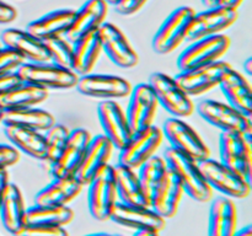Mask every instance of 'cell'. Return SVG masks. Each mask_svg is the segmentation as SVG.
Wrapping results in <instances>:
<instances>
[{
    "label": "cell",
    "mask_w": 252,
    "mask_h": 236,
    "mask_svg": "<svg viewBox=\"0 0 252 236\" xmlns=\"http://www.w3.org/2000/svg\"><path fill=\"white\" fill-rule=\"evenodd\" d=\"M164 159L170 171L180 181L185 193L197 202L211 201L213 197V189L204 179L199 170L198 161L171 147L165 150Z\"/></svg>",
    "instance_id": "6da1fadb"
},
{
    "label": "cell",
    "mask_w": 252,
    "mask_h": 236,
    "mask_svg": "<svg viewBox=\"0 0 252 236\" xmlns=\"http://www.w3.org/2000/svg\"><path fill=\"white\" fill-rule=\"evenodd\" d=\"M22 83L38 86L44 90H69L75 88L79 76L71 69L53 63H26L16 70Z\"/></svg>",
    "instance_id": "7a4b0ae2"
},
{
    "label": "cell",
    "mask_w": 252,
    "mask_h": 236,
    "mask_svg": "<svg viewBox=\"0 0 252 236\" xmlns=\"http://www.w3.org/2000/svg\"><path fill=\"white\" fill-rule=\"evenodd\" d=\"M162 140L164 135L161 128L155 124L145 129L133 132L125 147L120 149L118 164L138 170L157 154Z\"/></svg>",
    "instance_id": "3957f363"
},
{
    "label": "cell",
    "mask_w": 252,
    "mask_h": 236,
    "mask_svg": "<svg viewBox=\"0 0 252 236\" xmlns=\"http://www.w3.org/2000/svg\"><path fill=\"white\" fill-rule=\"evenodd\" d=\"M199 170L212 189H217L229 198L243 199L251 192V182L217 160L198 161Z\"/></svg>",
    "instance_id": "277c9868"
},
{
    "label": "cell",
    "mask_w": 252,
    "mask_h": 236,
    "mask_svg": "<svg viewBox=\"0 0 252 236\" xmlns=\"http://www.w3.org/2000/svg\"><path fill=\"white\" fill-rule=\"evenodd\" d=\"M196 14L191 6H180L166 17L153 37L152 46L159 54H170L187 41L189 22Z\"/></svg>",
    "instance_id": "5b68a950"
},
{
    "label": "cell",
    "mask_w": 252,
    "mask_h": 236,
    "mask_svg": "<svg viewBox=\"0 0 252 236\" xmlns=\"http://www.w3.org/2000/svg\"><path fill=\"white\" fill-rule=\"evenodd\" d=\"M252 135L221 132L219 137L220 162L251 182Z\"/></svg>",
    "instance_id": "8992f818"
},
{
    "label": "cell",
    "mask_w": 252,
    "mask_h": 236,
    "mask_svg": "<svg viewBox=\"0 0 252 236\" xmlns=\"http://www.w3.org/2000/svg\"><path fill=\"white\" fill-rule=\"evenodd\" d=\"M88 187V203L91 216L98 221L110 220L113 208L118 202L112 165L108 164Z\"/></svg>",
    "instance_id": "52a82bcc"
},
{
    "label": "cell",
    "mask_w": 252,
    "mask_h": 236,
    "mask_svg": "<svg viewBox=\"0 0 252 236\" xmlns=\"http://www.w3.org/2000/svg\"><path fill=\"white\" fill-rule=\"evenodd\" d=\"M230 47V38L226 34L204 37L193 41L177 58V66L181 71L197 66L207 65L221 60Z\"/></svg>",
    "instance_id": "ba28073f"
},
{
    "label": "cell",
    "mask_w": 252,
    "mask_h": 236,
    "mask_svg": "<svg viewBox=\"0 0 252 236\" xmlns=\"http://www.w3.org/2000/svg\"><path fill=\"white\" fill-rule=\"evenodd\" d=\"M149 84L158 98L159 106H162L174 117H189L193 113L194 105L191 97L182 90L172 76L164 73H153Z\"/></svg>",
    "instance_id": "9c48e42d"
},
{
    "label": "cell",
    "mask_w": 252,
    "mask_h": 236,
    "mask_svg": "<svg viewBox=\"0 0 252 236\" xmlns=\"http://www.w3.org/2000/svg\"><path fill=\"white\" fill-rule=\"evenodd\" d=\"M162 135L167 139L171 148L196 161H202L211 157L208 147L201 135L181 118H169L161 128Z\"/></svg>",
    "instance_id": "30bf717a"
},
{
    "label": "cell",
    "mask_w": 252,
    "mask_h": 236,
    "mask_svg": "<svg viewBox=\"0 0 252 236\" xmlns=\"http://www.w3.org/2000/svg\"><path fill=\"white\" fill-rule=\"evenodd\" d=\"M197 111L204 120L219 128L221 132H239L245 135H252L251 118L246 117L229 103L203 100L197 106Z\"/></svg>",
    "instance_id": "8fae6325"
},
{
    "label": "cell",
    "mask_w": 252,
    "mask_h": 236,
    "mask_svg": "<svg viewBox=\"0 0 252 236\" xmlns=\"http://www.w3.org/2000/svg\"><path fill=\"white\" fill-rule=\"evenodd\" d=\"M238 20V10L217 5L196 12L192 17L187 32V41H197L204 37L221 34Z\"/></svg>",
    "instance_id": "7c38bea8"
},
{
    "label": "cell",
    "mask_w": 252,
    "mask_h": 236,
    "mask_svg": "<svg viewBox=\"0 0 252 236\" xmlns=\"http://www.w3.org/2000/svg\"><path fill=\"white\" fill-rule=\"evenodd\" d=\"M158 108L159 102L149 84L142 83L132 88L129 102L125 111L132 133L154 124Z\"/></svg>",
    "instance_id": "4fadbf2b"
},
{
    "label": "cell",
    "mask_w": 252,
    "mask_h": 236,
    "mask_svg": "<svg viewBox=\"0 0 252 236\" xmlns=\"http://www.w3.org/2000/svg\"><path fill=\"white\" fill-rule=\"evenodd\" d=\"M101 48L113 64L120 68H134L139 61V56L133 48L127 36L111 22H105L97 30Z\"/></svg>",
    "instance_id": "5bb4252c"
},
{
    "label": "cell",
    "mask_w": 252,
    "mask_h": 236,
    "mask_svg": "<svg viewBox=\"0 0 252 236\" xmlns=\"http://www.w3.org/2000/svg\"><path fill=\"white\" fill-rule=\"evenodd\" d=\"M229 66L230 64L226 61L219 60L216 63L181 71L174 79L189 97L199 96L218 88L224 71Z\"/></svg>",
    "instance_id": "9a60e30c"
},
{
    "label": "cell",
    "mask_w": 252,
    "mask_h": 236,
    "mask_svg": "<svg viewBox=\"0 0 252 236\" xmlns=\"http://www.w3.org/2000/svg\"><path fill=\"white\" fill-rule=\"evenodd\" d=\"M75 88L83 95L102 100L127 97L132 91L130 83L122 76L93 73L79 76Z\"/></svg>",
    "instance_id": "2e32d148"
},
{
    "label": "cell",
    "mask_w": 252,
    "mask_h": 236,
    "mask_svg": "<svg viewBox=\"0 0 252 236\" xmlns=\"http://www.w3.org/2000/svg\"><path fill=\"white\" fill-rule=\"evenodd\" d=\"M90 140L91 135L85 128H76L71 130L49 175L53 178L75 176Z\"/></svg>",
    "instance_id": "e0dca14e"
},
{
    "label": "cell",
    "mask_w": 252,
    "mask_h": 236,
    "mask_svg": "<svg viewBox=\"0 0 252 236\" xmlns=\"http://www.w3.org/2000/svg\"><path fill=\"white\" fill-rule=\"evenodd\" d=\"M110 220L125 228L138 230H152L160 233L164 230L166 219L160 216L150 206H130L117 202L113 208Z\"/></svg>",
    "instance_id": "ac0fdd59"
},
{
    "label": "cell",
    "mask_w": 252,
    "mask_h": 236,
    "mask_svg": "<svg viewBox=\"0 0 252 236\" xmlns=\"http://www.w3.org/2000/svg\"><path fill=\"white\" fill-rule=\"evenodd\" d=\"M97 115L103 134L115 149L125 147L132 135L127 116L116 100H102L97 106Z\"/></svg>",
    "instance_id": "d6986e66"
},
{
    "label": "cell",
    "mask_w": 252,
    "mask_h": 236,
    "mask_svg": "<svg viewBox=\"0 0 252 236\" xmlns=\"http://www.w3.org/2000/svg\"><path fill=\"white\" fill-rule=\"evenodd\" d=\"M112 143L105 134H98L91 137L85 155L83 157L80 166L75 174V178L83 184L88 186L103 169L108 165L111 155L113 152Z\"/></svg>",
    "instance_id": "ffe728a7"
},
{
    "label": "cell",
    "mask_w": 252,
    "mask_h": 236,
    "mask_svg": "<svg viewBox=\"0 0 252 236\" xmlns=\"http://www.w3.org/2000/svg\"><path fill=\"white\" fill-rule=\"evenodd\" d=\"M108 14V4L105 0H88L74 14L70 27L65 37L71 43L91 32L97 31L98 27L106 22Z\"/></svg>",
    "instance_id": "44dd1931"
},
{
    "label": "cell",
    "mask_w": 252,
    "mask_h": 236,
    "mask_svg": "<svg viewBox=\"0 0 252 236\" xmlns=\"http://www.w3.org/2000/svg\"><path fill=\"white\" fill-rule=\"evenodd\" d=\"M0 39L4 47L20 54L26 63H51L44 41L33 37L26 30L7 29L2 32Z\"/></svg>",
    "instance_id": "7402d4cb"
},
{
    "label": "cell",
    "mask_w": 252,
    "mask_h": 236,
    "mask_svg": "<svg viewBox=\"0 0 252 236\" xmlns=\"http://www.w3.org/2000/svg\"><path fill=\"white\" fill-rule=\"evenodd\" d=\"M218 88L228 100V103L240 111L246 117L252 116V90L251 85L239 71L229 66L224 71Z\"/></svg>",
    "instance_id": "603a6c76"
},
{
    "label": "cell",
    "mask_w": 252,
    "mask_h": 236,
    "mask_svg": "<svg viewBox=\"0 0 252 236\" xmlns=\"http://www.w3.org/2000/svg\"><path fill=\"white\" fill-rule=\"evenodd\" d=\"M184 194L185 191L177 177L167 170L150 198V208L164 219L174 218L179 210Z\"/></svg>",
    "instance_id": "cb8c5ba5"
},
{
    "label": "cell",
    "mask_w": 252,
    "mask_h": 236,
    "mask_svg": "<svg viewBox=\"0 0 252 236\" xmlns=\"http://www.w3.org/2000/svg\"><path fill=\"white\" fill-rule=\"evenodd\" d=\"M238 230V210L233 199L218 197L212 202L208 218V236H234Z\"/></svg>",
    "instance_id": "d4e9b609"
},
{
    "label": "cell",
    "mask_w": 252,
    "mask_h": 236,
    "mask_svg": "<svg viewBox=\"0 0 252 236\" xmlns=\"http://www.w3.org/2000/svg\"><path fill=\"white\" fill-rule=\"evenodd\" d=\"M74 14L75 10L73 9L54 10L30 22L26 27V31L41 41L65 36L73 21Z\"/></svg>",
    "instance_id": "484cf974"
},
{
    "label": "cell",
    "mask_w": 252,
    "mask_h": 236,
    "mask_svg": "<svg viewBox=\"0 0 252 236\" xmlns=\"http://www.w3.org/2000/svg\"><path fill=\"white\" fill-rule=\"evenodd\" d=\"M26 209L20 188L15 183L9 182L0 203V218L4 228L14 236H16L26 225Z\"/></svg>",
    "instance_id": "4316f807"
},
{
    "label": "cell",
    "mask_w": 252,
    "mask_h": 236,
    "mask_svg": "<svg viewBox=\"0 0 252 236\" xmlns=\"http://www.w3.org/2000/svg\"><path fill=\"white\" fill-rule=\"evenodd\" d=\"M84 186L75 177L53 178L34 196L37 206H68L83 191Z\"/></svg>",
    "instance_id": "83f0119b"
},
{
    "label": "cell",
    "mask_w": 252,
    "mask_h": 236,
    "mask_svg": "<svg viewBox=\"0 0 252 236\" xmlns=\"http://www.w3.org/2000/svg\"><path fill=\"white\" fill-rule=\"evenodd\" d=\"M101 53H102V48H101L97 31L81 37L75 43H73L70 69L78 76L93 73L100 59Z\"/></svg>",
    "instance_id": "f1b7e54d"
},
{
    "label": "cell",
    "mask_w": 252,
    "mask_h": 236,
    "mask_svg": "<svg viewBox=\"0 0 252 236\" xmlns=\"http://www.w3.org/2000/svg\"><path fill=\"white\" fill-rule=\"evenodd\" d=\"M115 169L116 189H117L118 202L130 204V206H150L149 199L143 192L140 186L137 170L117 164Z\"/></svg>",
    "instance_id": "f546056e"
},
{
    "label": "cell",
    "mask_w": 252,
    "mask_h": 236,
    "mask_svg": "<svg viewBox=\"0 0 252 236\" xmlns=\"http://www.w3.org/2000/svg\"><path fill=\"white\" fill-rule=\"evenodd\" d=\"M4 133L12 147L16 148L19 151L41 161L44 159L46 140L42 132L16 125H5Z\"/></svg>",
    "instance_id": "4dcf8cb0"
},
{
    "label": "cell",
    "mask_w": 252,
    "mask_h": 236,
    "mask_svg": "<svg viewBox=\"0 0 252 236\" xmlns=\"http://www.w3.org/2000/svg\"><path fill=\"white\" fill-rule=\"evenodd\" d=\"M1 123L4 125H16L44 133L56 123V119L47 111L27 107L19 110H4Z\"/></svg>",
    "instance_id": "1f68e13d"
},
{
    "label": "cell",
    "mask_w": 252,
    "mask_h": 236,
    "mask_svg": "<svg viewBox=\"0 0 252 236\" xmlns=\"http://www.w3.org/2000/svg\"><path fill=\"white\" fill-rule=\"evenodd\" d=\"M47 98L48 90L21 81L19 85L0 96V107L2 110L36 107L39 103L44 102Z\"/></svg>",
    "instance_id": "d6a6232c"
},
{
    "label": "cell",
    "mask_w": 252,
    "mask_h": 236,
    "mask_svg": "<svg viewBox=\"0 0 252 236\" xmlns=\"http://www.w3.org/2000/svg\"><path fill=\"white\" fill-rule=\"evenodd\" d=\"M74 219V211L66 206H34L26 209V225H52L65 228Z\"/></svg>",
    "instance_id": "836d02e7"
},
{
    "label": "cell",
    "mask_w": 252,
    "mask_h": 236,
    "mask_svg": "<svg viewBox=\"0 0 252 236\" xmlns=\"http://www.w3.org/2000/svg\"><path fill=\"white\" fill-rule=\"evenodd\" d=\"M167 170H169V167H167V164L164 157L157 156V155H154L152 159L144 162L137 170L140 186H142L143 192L147 196V198L149 199V202L153 193H154L155 188L159 186L161 179L164 178Z\"/></svg>",
    "instance_id": "e575fe53"
},
{
    "label": "cell",
    "mask_w": 252,
    "mask_h": 236,
    "mask_svg": "<svg viewBox=\"0 0 252 236\" xmlns=\"http://www.w3.org/2000/svg\"><path fill=\"white\" fill-rule=\"evenodd\" d=\"M69 133L70 130L68 127L59 123H54L48 130L43 133L44 140H46V152H44V159L42 161L44 162V166L48 174H51L52 167L56 164L57 159L61 155L66 140H68Z\"/></svg>",
    "instance_id": "d590c367"
},
{
    "label": "cell",
    "mask_w": 252,
    "mask_h": 236,
    "mask_svg": "<svg viewBox=\"0 0 252 236\" xmlns=\"http://www.w3.org/2000/svg\"><path fill=\"white\" fill-rule=\"evenodd\" d=\"M48 49L51 63L62 68L70 69L71 57H73V43L66 39L65 36L54 37V38L44 41Z\"/></svg>",
    "instance_id": "8d00e7d4"
},
{
    "label": "cell",
    "mask_w": 252,
    "mask_h": 236,
    "mask_svg": "<svg viewBox=\"0 0 252 236\" xmlns=\"http://www.w3.org/2000/svg\"><path fill=\"white\" fill-rule=\"evenodd\" d=\"M24 63V58L15 51L7 47L0 48V76L15 73Z\"/></svg>",
    "instance_id": "74e56055"
},
{
    "label": "cell",
    "mask_w": 252,
    "mask_h": 236,
    "mask_svg": "<svg viewBox=\"0 0 252 236\" xmlns=\"http://www.w3.org/2000/svg\"><path fill=\"white\" fill-rule=\"evenodd\" d=\"M16 236H69V233L62 226L25 225Z\"/></svg>",
    "instance_id": "f35d334b"
},
{
    "label": "cell",
    "mask_w": 252,
    "mask_h": 236,
    "mask_svg": "<svg viewBox=\"0 0 252 236\" xmlns=\"http://www.w3.org/2000/svg\"><path fill=\"white\" fill-rule=\"evenodd\" d=\"M20 160V151L12 145L0 144V169H7Z\"/></svg>",
    "instance_id": "ab89813d"
},
{
    "label": "cell",
    "mask_w": 252,
    "mask_h": 236,
    "mask_svg": "<svg viewBox=\"0 0 252 236\" xmlns=\"http://www.w3.org/2000/svg\"><path fill=\"white\" fill-rule=\"evenodd\" d=\"M147 2L148 0H118L115 7L118 14L129 16V15L137 14Z\"/></svg>",
    "instance_id": "60d3db41"
},
{
    "label": "cell",
    "mask_w": 252,
    "mask_h": 236,
    "mask_svg": "<svg viewBox=\"0 0 252 236\" xmlns=\"http://www.w3.org/2000/svg\"><path fill=\"white\" fill-rule=\"evenodd\" d=\"M17 16V11L14 6L0 0V25L10 24Z\"/></svg>",
    "instance_id": "b9f144b4"
},
{
    "label": "cell",
    "mask_w": 252,
    "mask_h": 236,
    "mask_svg": "<svg viewBox=\"0 0 252 236\" xmlns=\"http://www.w3.org/2000/svg\"><path fill=\"white\" fill-rule=\"evenodd\" d=\"M20 83H21V80H20V78L17 76L16 71H15V73L0 76V96H1L2 93L7 92L9 90H11L15 86L19 85Z\"/></svg>",
    "instance_id": "7bdbcfd3"
},
{
    "label": "cell",
    "mask_w": 252,
    "mask_h": 236,
    "mask_svg": "<svg viewBox=\"0 0 252 236\" xmlns=\"http://www.w3.org/2000/svg\"><path fill=\"white\" fill-rule=\"evenodd\" d=\"M9 172L7 169H0V203H1L2 196L5 193L7 184H9Z\"/></svg>",
    "instance_id": "ee69618b"
},
{
    "label": "cell",
    "mask_w": 252,
    "mask_h": 236,
    "mask_svg": "<svg viewBox=\"0 0 252 236\" xmlns=\"http://www.w3.org/2000/svg\"><path fill=\"white\" fill-rule=\"evenodd\" d=\"M244 0H218V5L220 6L230 7V9L238 10L243 5Z\"/></svg>",
    "instance_id": "f6af8a7d"
},
{
    "label": "cell",
    "mask_w": 252,
    "mask_h": 236,
    "mask_svg": "<svg viewBox=\"0 0 252 236\" xmlns=\"http://www.w3.org/2000/svg\"><path fill=\"white\" fill-rule=\"evenodd\" d=\"M133 236H160L158 231H152V230H138L134 231Z\"/></svg>",
    "instance_id": "bcb514c9"
},
{
    "label": "cell",
    "mask_w": 252,
    "mask_h": 236,
    "mask_svg": "<svg viewBox=\"0 0 252 236\" xmlns=\"http://www.w3.org/2000/svg\"><path fill=\"white\" fill-rule=\"evenodd\" d=\"M234 236H252V229L250 225L245 226V228L240 229V230H236V233L234 234Z\"/></svg>",
    "instance_id": "7dc6e473"
},
{
    "label": "cell",
    "mask_w": 252,
    "mask_h": 236,
    "mask_svg": "<svg viewBox=\"0 0 252 236\" xmlns=\"http://www.w3.org/2000/svg\"><path fill=\"white\" fill-rule=\"evenodd\" d=\"M244 69H245V71L249 74V75H251L252 74V59L251 58L246 59V61L244 63Z\"/></svg>",
    "instance_id": "c3c4849f"
},
{
    "label": "cell",
    "mask_w": 252,
    "mask_h": 236,
    "mask_svg": "<svg viewBox=\"0 0 252 236\" xmlns=\"http://www.w3.org/2000/svg\"><path fill=\"white\" fill-rule=\"evenodd\" d=\"M201 1L206 7H213L218 5V0H201Z\"/></svg>",
    "instance_id": "681fc988"
},
{
    "label": "cell",
    "mask_w": 252,
    "mask_h": 236,
    "mask_svg": "<svg viewBox=\"0 0 252 236\" xmlns=\"http://www.w3.org/2000/svg\"><path fill=\"white\" fill-rule=\"evenodd\" d=\"M86 236H112L111 234H106V233H95V234H90V235Z\"/></svg>",
    "instance_id": "f907efd6"
},
{
    "label": "cell",
    "mask_w": 252,
    "mask_h": 236,
    "mask_svg": "<svg viewBox=\"0 0 252 236\" xmlns=\"http://www.w3.org/2000/svg\"><path fill=\"white\" fill-rule=\"evenodd\" d=\"M106 2H107L108 5H116V2L118 1V0H105Z\"/></svg>",
    "instance_id": "816d5d0a"
},
{
    "label": "cell",
    "mask_w": 252,
    "mask_h": 236,
    "mask_svg": "<svg viewBox=\"0 0 252 236\" xmlns=\"http://www.w3.org/2000/svg\"><path fill=\"white\" fill-rule=\"evenodd\" d=\"M2 113H4V110L0 107V123H1V120H2Z\"/></svg>",
    "instance_id": "f5cc1de1"
},
{
    "label": "cell",
    "mask_w": 252,
    "mask_h": 236,
    "mask_svg": "<svg viewBox=\"0 0 252 236\" xmlns=\"http://www.w3.org/2000/svg\"><path fill=\"white\" fill-rule=\"evenodd\" d=\"M112 236H122V235H112Z\"/></svg>",
    "instance_id": "db71d44e"
},
{
    "label": "cell",
    "mask_w": 252,
    "mask_h": 236,
    "mask_svg": "<svg viewBox=\"0 0 252 236\" xmlns=\"http://www.w3.org/2000/svg\"><path fill=\"white\" fill-rule=\"evenodd\" d=\"M0 48H1V44H0Z\"/></svg>",
    "instance_id": "11a10c76"
}]
</instances>
